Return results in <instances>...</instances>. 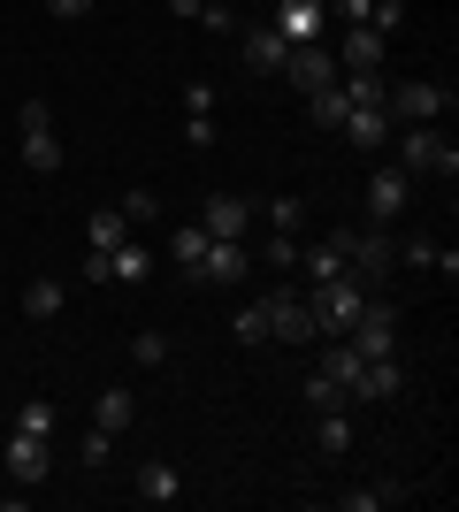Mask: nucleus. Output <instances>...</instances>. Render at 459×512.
<instances>
[{
  "label": "nucleus",
  "instance_id": "10",
  "mask_svg": "<svg viewBox=\"0 0 459 512\" xmlns=\"http://www.w3.org/2000/svg\"><path fill=\"white\" fill-rule=\"evenodd\" d=\"M199 230H207V237H238V245H245V230H253V199H245V192H207V199H199Z\"/></svg>",
  "mask_w": 459,
  "mask_h": 512
},
{
  "label": "nucleus",
  "instance_id": "17",
  "mask_svg": "<svg viewBox=\"0 0 459 512\" xmlns=\"http://www.w3.org/2000/svg\"><path fill=\"white\" fill-rule=\"evenodd\" d=\"M138 497H146V505H176V497H184L169 459H146V467H138Z\"/></svg>",
  "mask_w": 459,
  "mask_h": 512
},
{
  "label": "nucleus",
  "instance_id": "4",
  "mask_svg": "<svg viewBox=\"0 0 459 512\" xmlns=\"http://www.w3.org/2000/svg\"><path fill=\"white\" fill-rule=\"evenodd\" d=\"M345 344L360 352V360H391V352H398V306H383L368 291V306H360V321L345 329Z\"/></svg>",
  "mask_w": 459,
  "mask_h": 512
},
{
  "label": "nucleus",
  "instance_id": "34",
  "mask_svg": "<svg viewBox=\"0 0 459 512\" xmlns=\"http://www.w3.org/2000/svg\"><path fill=\"white\" fill-rule=\"evenodd\" d=\"M398 260H414V268H437L444 245H437V237H398Z\"/></svg>",
  "mask_w": 459,
  "mask_h": 512
},
{
  "label": "nucleus",
  "instance_id": "39",
  "mask_svg": "<svg viewBox=\"0 0 459 512\" xmlns=\"http://www.w3.org/2000/svg\"><path fill=\"white\" fill-rule=\"evenodd\" d=\"M46 16H54V23H85L92 0H46Z\"/></svg>",
  "mask_w": 459,
  "mask_h": 512
},
{
  "label": "nucleus",
  "instance_id": "23",
  "mask_svg": "<svg viewBox=\"0 0 459 512\" xmlns=\"http://www.w3.org/2000/svg\"><path fill=\"white\" fill-rule=\"evenodd\" d=\"M108 276H115V283H146V276H153V253H146V245H131V237H123V245H115V253H108Z\"/></svg>",
  "mask_w": 459,
  "mask_h": 512
},
{
  "label": "nucleus",
  "instance_id": "29",
  "mask_svg": "<svg viewBox=\"0 0 459 512\" xmlns=\"http://www.w3.org/2000/svg\"><path fill=\"white\" fill-rule=\"evenodd\" d=\"M268 230H276V237H299V230H306V199H291V192H284L276 207H268Z\"/></svg>",
  "mask_w": 459,
  "mask_h": 512
},
{
  "label": "nucleus",
  "instance_id": "16",
  "mask_svg": "<svg viewBox=\"0 0 459 512\" xmlns=\"http://www.w3.org/2000/svg\"><path fill=\"white\" fill-rule=\"evenodd\" d=\"M391 115H383V107H352V115H345V138H352V146H360V153H375V146H383V138H391Z\"/></svg>",
  "mask_w": 459,
  "mask_h": 512
},
{
  "label": "nucleus",
  "instance_id": "9",
  "mask_svg": "<svg viewBox=\"0 0 459 512\" xmlns=\"http://www.w3.org/2000/svg\"><path fill=\"white\" fill-rule=\"evenodd\" d=\"M253 276V253H245L238 237H207V253H199V283H215V291H238Z\"/></svg>",
  "mask_w": 459,
  "mask_h": 512
},
{
  "label": "nucleus",
  "instance_id": "27",
  "mask_svg": "<svg viewBox=\"0 0 459 512\" xmlns=\"http://www.w3.org/2000/svg\"><path fill=\"white\" fill-rule=\"evenodd\" d=\"M314 436H322V459L352 451V421H345V413H314Z\"/></svg>",
  "mask_w": 459,
  "mask_h": 512
},
{
  "label": "nucleus",
  "instance_id": "14",
  "mask_svg": "<svg viewBox=\"0 0 459 512\" xmlns=\"http://www.w3.org/2000/svg\"><path fill=\"white\" fill-rule=\"evenodd\" d=\"M268 23H276L291 46H299V39H322V0H276V16H268Z\"/></svg>",
  "mask_w": 459,
  "mask_h": 512
},
{
  "label": "nucleus",
  "instance_id": "38",
  "mask_svg": "<svg viewBox=\"0 0 459 512\" xmlns=\"http://www.w3.org/2000/svg\"><path fill=\"white\" fill-rule=\"evenodd\" d=\"M184 115H215V85L199 77V85H184Z\"/></svg>",
  "mask_w": 459,
  "mask_h": 512
},
{
  "label": "nucleus",
  "instance_id": "32",
  "mask_svg": "<svg viewBox=\"0 0 459 512\" xmlns=\"http://www.w3.org/2000/svg\"><path fill=\"white\" fill-rule=\"evenodd\" d=\"M131 360L138 367H161V360H169V337H161V329H138V337H131Z\"/></svg>",
  "mask_w": 459,
  "mask_h": 512
},
{
  "label": "nucleus",
  "instance_id": "11",
  "mask_svg": "<svg viewBox=\"0 0 459 512\" xmlns=\"http://www.w3.org/2000/svg\"><path fill=\"white\" fill-rule=\"evenodd\" d=\"M284 54H291V39L276 31V23H253L238 39V62L253 69V77H284Z\"/></svg>",
  "mask_w": 459,
  "mask_h": 512
},
{
  "label": "nucleus",
  "instance_id": "7",
  "mask_svg": "<svg viewBox=\"0 0 459 512\" xmlns=\"http://www.w3.org/2000/svg\"><path fill=\"white\" fill-rule=\"evenodd\" d=\"M268 306V337H284V344H314L322 329H314V299H299V291H261Z\"/></svg>",
  "mask_w": 459,
  "mask_h": 512
},
{
  "label": "nucleus",
  "instance_id": "2",
  "mask_svg": "<svg viewBox=\"0 0 459 512\" xmlns=\"http://www.w3.org/2000/svg\"><path fill=\"white\" fill-rule=\"evenodd\" d=\"M406 138H398V169L406 176H459V146L444 138V130L429 123H398Z\"/></svg>",
  "mask_w": 459,
  "mask_h": 512
},
{
  "label": "nucleus",
  "instance_id": "31",
  "mask_svg": "<svg viewBox=\"0 0 459 512\" xmlns=\"http://www.w3.org/2000/svg\"><path fill=\"white\" fill-rule=\"evenodd\" d=\"M322 375H337V383L352 390V375H360V352H352V344H329V352H322Z\"/></svg>",
  "mask_w": 459,
  "mask_h": 512
},
{
  "label": "nucleus",
  "instance_id": "20",
  "mask_svg": "<svg viewBox=\"0 0 459 512\" xmlns=\"http://www.w3.org/2000/svg\"><path fill=\"white\" fill-rule=\"evenodd\" d=\"M406 497H414L406 482H368V490H345L337 505H345V512H383V505H406Z\"/></svg>",
  "mask_w": 459,
  "mask_h": 512
},
{
  "label": "nucleus",
  "instance_id": "13",
  "mask_svg": "<svg viewBox=\"0 0 459 512\" xmlns=\"http://www.w3.org/2000/svg\"><path fill=\"white\" fill-rule=\"evenodd\" d=\"M406 199H414V176L398 169V161L368 176V214H375V222H398V214H406Z\"/></svg>",
  "mask_w": 459,
  "mask_h": 512
},
{
  "label": "nucleus",
  "instance_id": "19",
  "mask_svg": "<svg viewBox=\"0 0 459 512\" xmlns=\"http://www.w3.org/2000/svg\"><path fill=\"white\" fill-rule=\"evenodd\" d=\"M199 253H207V230L184 222V230L169 237V260H176V276H184V283H199Z\"/></svg>",
  "mask_w": 459,
  "mask_h": 512
},
{
  "label": "nucleus",
  "instance_id": "21",
  "mask_svg": "<svg viewBox=\"0 0 459 512\" xmlns=\"http://www.w3.org/2000/svg\"><path fill=\"white\" fill-rule=\"evenodd\" d=\"M123 237H131V222H123V207H100V214H92V222H85V245H92V253H115Z\"/></svg>",
  "mask_w": 459,
  "mask_h": 512
},
{
  "label": "nucleus",
  "instance_id": "1",
  "mask_svg": "<svg viewBox=\"0 0 459 512\" xmlns=\"http://www.w3.org/2000/svg\"><path fill=\"white\" fill-rule=\"evenodd\" d=\"M337 253H345V276L352 283H368V291H383L398 268V237L375 222V230H337Z\"/></svg>",
  "mask_w": 459,
  "mask_h": 512
},
{
  "label": "nucleus",
  "instance_id": "3",
  "mask_svg": "<svg viewBox=\"0 0 459 512\" xmlns=\"http://www.w3.org/2000/svg\"><path fill=\"white\" fill-rule=\"evenodd\" d=\"M16 123H23V169H31V176H54V169H62L54 107H46V100H23V107H16Z\"/></svg>",
  "mask_w": 459,
  "mask_h": 512
},
{
  "label": "nucleus",
  "instance_id": "12",
  "mask_svg": "<svg viewBox=\"0 0 459 512\" xmlns=\"http://www.w3.org/2000/svg\"><path fill=\"white\" fill-rule=\"evenodd\" d=\"M8 474H16V490H39L46 474H54V451H46V436H8Z\"/></svg>",
  "mask_w": 459,
  "mask_h": 512
},
{
  "label": "nucleus",
  "instance_id": "33",
  "mask_svg": "<svg viewBox=\"0 0 459 512\" xmlns=\"http://www.w3.org/2000/svg\"><path fill=\"white\" fill-rule=\"evenodd\" d=\"M115 207H123V222L138 230V222H153V214H161V199H153V192H138V184H131V192L115 199Z\"/></svg>",
  "mask_w": 459,
  "mask_h": 512
},
{
  "label": "nucleus",
  "instance_id": "18",
  "mask_svg": "<svg viewBox=\"0 0 459 512\" xmlns=\"http://www.w3.org/2000/svg\"><path fill=\"white\" fill-rule=\"evenodd\" d=\"M131 421H138V398H131V390H100V406H92V428H108V436H123Z\"/></svg>",
  "mask_w": 459,
  "mask_h": 512
},
{
  "label": "nucleus",
  "instance_id": "25",
  "mask_svg": "<svg viewBox=\"0 0 459 512\" xmlns=\"http://www.w3.org/2000/svg\"><path fill=\"white\" fill-rule=\"evenodd\" d=\"M306 100H314V123H322V130H345V115H352L345 85H322V92H306Z\"/></svg>",
  "mask_w": 459,
  "mask_h": 512
},
{
  "label": "nucleus",
  "instance_id": "24",
  "mask_svg": "<svg viewBox=\"0 0 459 512\" xmlns=\"http://www.w3.org/2000/svg\"><path fill=\"white\" fill-rule=\"evenodd\" d=\"M306 406H314V413H345L352 390L337 383V375H322V367H314V375H306Z\"/></svg>",
  "mask_w": 459,
  "mask_h": 512
},
{
  "label": "nucleus",
  "instance_id": "22",
  "mask_svg": "<svg viewBox=\"0 0 459 512\" xmlns=\"http://www.w3.org/2000/svg\"><path fill=\"white\" fill-rule=\"evenodd\" d=\"M54 314H62V283L31 276V283H23V321H54Z\"/></svg>",
  "mask_w": 459,
  "mask_h": 512
},
{
  "label": "nucleus",
  "instance_id": "15",
  "mask_svg": "<svg viewBox=\"0 0 459 512\" xmlns=\"http://www.w3.org/2000/svg\"><path fill=\"white\" fill-rule=\"evenodd\" d=\"M398 383H406V375H398V352H391V360H360L352 398H398Z\"/></svg>",
  "mask_w": 459,
  "mask_h": 512
},
{
  "label": "nucleus",
  "instance_id": "28",
  "mask_svg": "<svg viewBox=\"0 0 459 512\" xmlns=\"http://www.w3.org/2000/svg\"><path fill=\"white\" fill-rule=\"evenodd\" d=\"M16 428H23V436H46V444H54V398H23Z\"/></svg>",
  "mask_w": 459,
  "mask_h": 512
},
{
  "label": "nucleus",
  "instance_id": "6",
  "mask_svg": "<svg viewBox=\"0 0 459 512\" xmlns=\"http://www.w3.org/2000/svg\"><path fill=\"white\" fill-rule=\"evenodd\" d=\"M444 107H452V92L421 85V77H406V85H383V115H391V123H437Z\"/></svg>",
  "mask_w": 459,
  "mask_h": 512
},
{
  "label": "nucleus",
  "instance_id": "26",
  "mask_svg": "<svg viewBox=\"0 0 459 512\" xmlns=\"http://www.w3.org/2000/svg\"><path fill=\"white\" fill-rule=\"evenodd\" d=\"M299 260H306V276H314V283L345 276V253H337V237H329V245H299Z\"/></svg>",
  "mask_w": 459,
  "mask_h": 512
},
{
  "label": "nucleus",
  "instance_id": "30",
  "mask_svg": "<svg viewBox=\"0 0 459 512\" xmlns=\"http://www.w3.org/2000/svg\"><path fill=\"white\" fill-rule=\"evenodd\" d=\"M108 459H115V436H108V428H92L85 444H77V467H92V474H100Z\"/></svg>",
  "mask_w": 459,
  "mask_h": 512
},
{
  "label": "nucleus",
  "instance_id": "40",
  "mask_svg": "<svg viewBox=\"0 0 459 512\" xmlns=\"http://www.w3.org/2000/svg\"><path fill=\"white\" fill-rule=\"evenodd\" d=\"M322 8H337L345 23H368V8H375V0H322Z\"/></svg>",
  "mask_w": 459,
  "mask_h": 512
},
{
  "label": "nucleus",
  "instance_id": "36",
  "mask_svg": "<svg viewBox=\"0 0 459 512\" xmlns=\"http://www.w3.org/2000/svg\"><path fill=\"white\" fill-rule=\"evenodd\" d=\"M184 146H192V153L215 146V115H184Z\"/></svg>",
  "mask_w": 459,
  "mask_h": 512
},
{
  "label": "nucleus",
  "instance_id": "41",
  "mask_svg": "<svg viewBox=\"0 0 459 512\" xmlns=\"http://www.w3.org/2000/svg\"><path fill=\"white\" fill-rule=\"evenodd\" d=\"M169 16H184V23H192V16H207V0H169Z\"/></svg>",
  "mask_w": 459,
  "mask_h": 512
},
{
  "label": "nucleus",
  "instance_id": "37",
  "mask_svg": "<svg viewBox=\"0 0 459 512\" xmlns=\"http://www.w3.org/2000/svg\"><path fill=\"white\" fill-rule=\"evenodd\" d=\"M261 260H268V268H291V260H299V237H268Z\"/></svg>",
  "mask_w": 459,
  "mask_h": 512
},
{
  "label": "nucleus",
  "instance_id": "35",
  "mask_svg": "<svg viewBox=\"0 0 459 512\" xmlns=\"http://www.w3.org/2000/svg\"><path fill=\"white\" fill-rule=\"evenodd\" d=\"M230 329H238V344H261V337H268V306H238V321H230Z\"/></svg>",
  "mask_w": 459,
  "mask_h": 512
},
{
  "label": "nucleus",
  "instance_id": "5",
  "mask_svg": "<svg viewBox=\"0 0 459 512\" xmlns=\"http://www.w3.org/2000/svg\"><path fill=\"white\" fill-rule=\"evenodd\" d=\"M360 306H368V283H352V276L314 283V329H337V337H345L352 321H360Z\"/></svg>",
  "mask_w": 459,
  "mask_h": 512
},
{
  "label": "nucleus",
  "instance_id": "8",
  "mask_svg": "<svg viewBox=\"0 0 459 512\" xmlns=\"http://www.w3.org/2000/svg\"><path fill=\"white\" fill-rule=\"evenodd\" d=\"M284 77L299 92H322V85H337V77H345V69H337V54H329V39H299L284 54Z\"/></svg>",
  "mask_w": 459,
  "mask_h": 512
}]
</instances>
